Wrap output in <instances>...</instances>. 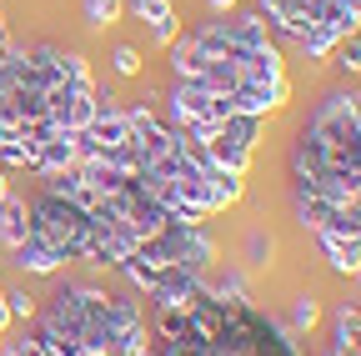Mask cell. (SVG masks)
Wrapping results in <instances>:
<instances>
[{"label":"cell","instance_id":"1","mask_svg":"<svg viewBox=\"0 0 361 356\" xmlns=\"http://www.w3.org/2000/svg\"><path fill=\"white\" fill-rule=\"evenodd\" d=\"M56 356H146L156 351V331L146 326L141 306L106 286H61L40 311L35 331Z\"/></svg>","mask_w":361,"mask_h":356},{"label":"cell","instance_id":"2","mask_svg":"<svg viewBox=\"0 0 361 356\" xmlns=\"http://www.w3.org/2000/svg\"><path fill=\"white\" fill-rule=\"evenodd\" d=\"M291 156L306 166H322V171L361 176V91H346V85L326 91L316 101L311 121L301 125Z\"/></svg>","mask_w":361,"mask_h":356},{"label":"cell","instance_id":"3","mask_svg":"<svg viewBox=\"0 0 361 356\" xmlns=\"http://www.w3.org/2000/svg\"><path fill=\"white\" fill-rule=\"evenodd\" d=\"M30 236H40L45 246H56L66 261H85L90 251V211L51 196V191H40L30 201Z\"/></svg>","mask_w":361,"mask_h":356},{"label":"cell","instance_id":"4","mask_svg":"<svg viewBox=\"0 0 361 356\" xmlns=\"http://www.w3.org/2000/svg\"><path fill=\"white\" fill-rule=\"evenodd\" d=\"M256 136H261L256 116H231L211 141H201V156H206V166H216L226 176H246V166L256 156Z\"/></svg>","mask_w":361,"mask_h":356},{"label":"cell","instance_id":"5","mask_svg":"<svg viewBox=\"0 0 361 356\" xmlns=\"http://www.w3.org/2000/svg\"><path fill=\"white\" fill-rule=\"evenodd\" d=\"M231 111L236 116H256V121H266V116H276L286 101H291V80L286 75H276V80H256V85H236L231 96Z\"/></svg>","mask_w":361,"mask_h":356},{"label":"cell","instance_id":"6","mask_svg":"<svg viewBox=\"0 0 361 356\" xmlns=\"http://www.w3.org/2000/svg\"><path fill=\"white\" fill-rule=\"evenodd\" d=\"M75 161H80V141H75V130H51V136L35 146L30 171H35V176H61V171H71Z\"/></svg>","mask_w":361,"mask_h":356},{"label":"cell","instance_id":"7","mask_svg":"<svg viewBox=\"0 0 361 356\" xmlns=\"http://www.w3.org/2000/svg\"><path fill=\"white\" fill-rule=\"evenodd\" d=\"M11 261L20 266L25 276H56L61 266H71V261H66V256H61L56 246H45L40 236H25V241H20V246L11 251Z\"/></svg>","mask_w":361,"mask_h":356},{"label":"cell","instance_id":"8","mask_svg":"<svg viewBox=\"0 0 361 356\" xmlns=\"http://www.w3.org/2000/svg\"><path fill=\"white\" fill-rule=\"evenodd\" d=\"M326 321H331V351H356L361 346V301H336Z\"/></svg>","mask_w":361,"mask_h":356},{"label":"cell","instance_id":"9","mask_svg":"<svg viewBox=\"0 0 361 356\" xmlns=\"http://www.w3.org/2000/svg\"><path fill=\"white\" fill-rule=\"evenodd\" d=\"M30 236V201L25 196H6L0 201V246L16 251Z\"/></svg>","mask_w":361,"mask_h":356},{"label":"cell","instance_id":"10","mask_svg":"<svg viewBox=\"0 0 361 356\" xmlns=\"http://www.w3.org/2000/svg\"><path fill=\"white\" fill-rule=\"evenodd\" d=\"M336 276H361V236H316Z\"/></svg>","mask_w":361,"mask_h":356},{"label":"cell","instance_id":"11","mask_svg":"<svg viewBox=\"0 0 361 356\" xmlns=\"http://www.w3.org/2000/svg\"><path fill=\"white\" fill-rule=\"evenodd\" d=\"M80 16H85L90 30H106L126 16V0H80Z\"/></svg>","mask_w":361,"mask_h":356},{"label":"cell","instance_id":"12","mask_svg":"<svg viewBox=\"0 0 361 356\" xmlns=\"http://www.w3.org/2000/svg\"><path fill=\"white\" fill-rule=\"evenodd\" d=\"M316 321H322V301H316L311 291H301V296L291 301V321H286V326H291L296 336H311Z\"/></svg>","mask_w":361,"mask_h":356},{"label":"cell","instance_id":"13","mask_svg":"<svg viewBox=\"0 0 361 356\" xmlns=\"http://www.w3.org/2000/svg\"><path fill=\"white\" fill-rule=\"evenodd\" d=\"M271 256H276V241H271L261 226L246 231V256H241V261H246V271H261V266H271Z\"/></svg>","mask_w":361,"mask_h":356},{"label":"cell","instance_id":"14","mask_svg":"<svg viewBox=\"0 0 361 356\" xmlns=\"http://www.w3.org/2000/svg\"><path fill=\"white\" fill-rule=\"evenodd\" d=\"M126 16H135V20H146V25H156V20L176 16V6H171V0H126Z\"/></svg>","mask_w":361,"mask_h":356},{"label":"cell","instance_id":"15","mask_svg":"<svg viewBox=\"0 0 361 356\" xmlns=\"http://www.w3.org/2000/svg\"><path fill=\"white\" fill-rule=\"evenodd\" d=\"M326 61H336L341 70L361 75V30H356V35H346V40H336V51H331Z\"/></svg>","mask_w":361,"mask_h":356},{"label":"cell","instance_id":"16","mask_svg":"<svg viewBox=\"0 0 361 356\" xmlns=\"http://www.w3.org/2000/svg\"><path fill=\"white\" fill-rule=\"evenodd\" d=\"M180 30H186V20H180V16L156 20V25H151V46H156V51H171V40H176Z\"/></svg>","mask_w":361,"mask_h":356},{"label":"cell","instance_id":"17","mask_svg":"<svg viewBox=\"0 0 361 356\" xmlns=\"http://www.w3.org/2000/svg\"><path fill=\"white\" fill-rule=\"evenodd\" d=\"M6 306H11V321H30V317H35V296H30L25 286L6 291Z\"/></svg>","mask_w":361,"mask_h":356},{"label":"cell","instance_id":"18","mask_svg":"<svg viewBox=\"0 0 361 356\" xmlns=\"http://www.w3.org/2000/svg\"><path fill=\"white\" fill-rule=\"evenodd\" d=\"M111 66H116V75H141V51H135V46H116Z\"/></svg>","mask_w":361,"mask_h":356},{"label":"cell","instance_id":"19","mask_svg":"<svg viewBox=\"0 0 361 356\" xmlns=\"http://www.w3.org/2000/svg\"><path fill=\"white\" fill-rule=\"evenodd\" d=\"M6 351H11V356H56L51 346L40 341V336H20V341H6Z\"/></svg>","mask_w":361,"mask_h":356},{"label":"cell","instance_id":"20","mask_svg":"<svg viewBox=\"0 0 361 356\" xmlns=\"http://www.w3.org/2000/svg\"><path fill=\"white\" fill-rule=\"evenodd\" d=\"M211 16H226V11H241V0H206Z\"/></svg>","mask_w":361,"mask_h":356},{"label":"cell","instance_id":"21","mask_svg":"<svg viewBox=\"0 0 361 356\" xmlns=\"http://www.w3.org/2000/svg\"><path fill=\"white\" fill-rule=\"evenodd\" d=\"M6 326H11V306H6V286H0V336H6Z\"/></svg>","mask_w":361,"mask_h":356},{"label":"cell","instance_id":"22","mask_svg":"<svg viewBox=\"0 0 361 356\" xmlns=\"http://www.w3.org/2000/svg\"><path fill=\"white\" fill-rule=\"evenodd\" d=\"M11 196V181H6V171H0V201H6Z\"/></svg>","mask_w":361,"mask_h":356},{"label":"cell","instance_id":"23","mask_svg":"<svg viewBox=\"0 0 361 356\" xmlns=\"http://www.w3.org/2000/svg\"><path fill=\"white\" fill-rule=\"evenodd\" d=\"M0 356H11V351H6V341H0Z\"/></svg>","mask_w":361,"mask_h":356},{"label":"cell","instance_id":"24","mask_svg":"<svg viewBox=\"0 0 361 356\" xmlns=\"http://www.w3.org/2000/svg\"><path fill=\"white\" fill-rule=\"evenodd\" d=\"M0 341H6V336H0Z\"/></svg>","mask_w":361,"mask_h":356}]
</instances>
